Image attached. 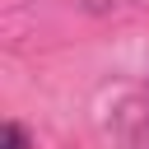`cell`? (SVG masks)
I'll return each mask as SVG.
<instances>
[{
    "mask_svg": "<svg viewBox=\"0 0 149 149\" xmlns=\"http://www.w3.org/2000/svg\"><path fill=\"white\" fill-rule=\"evenodd\" d=\"M0 149H23V130H19L14 121H9L5 130H0Z\"/></svg>",
    "mask_w": 149,
    "mask_h": 149,
    "instance_id": "1",
    "label": "cell"
}]
</instances>
